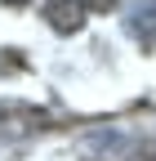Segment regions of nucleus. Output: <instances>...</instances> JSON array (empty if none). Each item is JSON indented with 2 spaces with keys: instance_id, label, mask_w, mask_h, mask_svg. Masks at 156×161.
Listing matches in <instances>:
<instances>
[{
  "instance_id": "obj_4",
  "label": "nucleus",
  "mask_w": 156,
  "mask_h": 161,
  "mask_svg": "<svg viewBox=\"0 0 156 161\" xmlns=\"http://www.w3.org/2000/svg\"><path fill=\"white\" fill-rule=\"evenodd\" d=\"M138 161H156V143H152L147 152H138Z\"/></svg>"
},
{
  "instance_id": "obj_2",
  "label": "nucleus",
  "mask_w": 156,
  "mask_h": 161,
  "mask_svg": "<svg viewBox=\"0 0 156 161\" xmlns=\"http://www.w3.org/2000/svg\"><path fill=\"white\" fill-rule=\"evenodd\" d=\"M45 23L58 36H76L89 23V5H85V0H49V5H45Z\"/></svg>"
},
{
  "instance_id": "obj_3",
  "label": "nucleus",
  "mask_w": 156,
  "mask_h": 161,
  "mask_svg": "<svg viewBox=\"0 0 156 161\" xmlns=\"http://www.w3.org/2000/svg\"><path fill=\"white\" fill-rule=\"evenodd\" d=\"M129 31L143 40L147 49H156V0H138L129 9Z\"/></svg>"
},
{
  "instance_id": "obj_5",
  "label": "nucleus",
  "mask_w": 156,
  "mask_h": 161,
  "mask_svg": "<svg viewBox=\"0 0 156 161\" xmlns=\"http://www.w3.org/2000/svg\"><path fill=\"white\" fill-rule=\"evenodd\" d=\"M5 5H27V0H5Z\"/></svg>"
},
{
  "instance_id": "obj_1",
  "label": "nucleus",
  "mask_w": 156,
  "mask_h": 161,
  "mask_svg": "<svg viewBox=\"0 0 156 161\" xmlns=\"http://www.w3.org/2000/svg\"><path fill=\"white\" fill-rule=\"evenodd\" d=\"M36 130H49V112L23 108V103H5L0 108V139H27Z\"/></svg>"
}]
</instances>
